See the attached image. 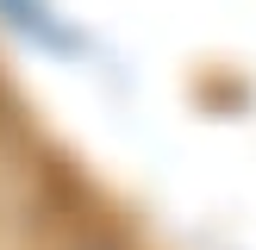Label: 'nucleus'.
Returning <instances> with one entry per match:
<instances>
[{
    "mask_svg": "<svg viewBox=\"0 0 256 250\" xmlns=\"http://www.w3.org/2000/svg\"><path fill=\"white\" fill-rule=\"evenodd\" d=\"M0 19H6L12 32H19V38L44 44V50H75L69 25L56 19V6H50V0H0Z\"/></svg>",
    "mask_w": 256,
    "mask_h": 250,
    "instance_id": "f257e3e1",
    "label": "nucleus"
}]
</instances>
